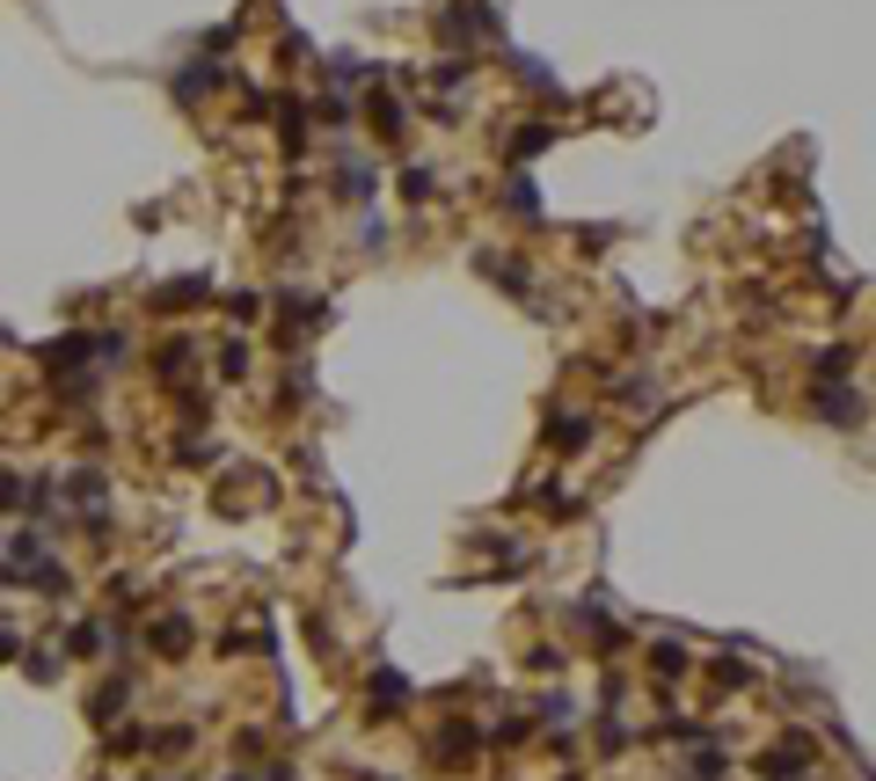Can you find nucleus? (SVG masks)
I'll return each mask as SVG.
<instances>
[{"label": "nucleus", "instance_id": "obj_1", "mask_svg": "<svg viewBox=\"0 0 876 781\" xmlns=\"http://www.w3.org/2000/svg\"><path fill=\"white\" fill-rule=\"evenodd\" d=\"M811 416L832 424V431H862V424H869V402H862L854 380H811Z\"/></svg>", "mask_w": 876, "mask_h": 781}, {"label": "nucleus", "instance_id": "obj_2", "mask_svg": "<svg viewBox=\"0 0 876 781\" xmlns=\"http://www.w3.org/2000/svg\"><path fill=\"white\" fill-rule=\"evenodd\" d=\"M438 37H446V45L497 37V0H438Z\"/></svg>", "mask_w": 876, "mask_h": 781}, {"label": "nucleus", "instance_id": "obj_3", "mask_svg": "<svg viewBox=\"0 0 876 781\" xmlns=\"http://www.w3.org/2000/svg\"><path fill=\"white\" fill-rule=\"evenodd\" d=\"M365 132H373V139H380V147H402V139H410V110H402V96H394L388 81H365Z\"/></svg>", "mask_w": 876, "mask_h": 781}, {"label": "nucleus", "instance_id": "obj_4", "mask_svg": "<svg viewBox=\"0 0 876 781\" xmlns=\"http://www.w3.org/2000/svg\"><path fill=\"white\" fill-rule=\"evenodd\" d=\"M329 197H343V205H373L380 197V169L365 161L358 147H337V169H329Z\"/></svg>", "mask_w": 876, "mask_h": 781}, {"label": "nucleus", "instance_id": "obj_5", "mask_svg": "<svg viewBox=\"0 0 876 781\" xmlns=\"http://www.w3.org/2000/svg\"><path fill=\"white\" fill-rule=\"evenodd\" d=\"M81 708H88V723H96V731H118L124 708H132V658H118V672H110V680H102Z\"/></svg>", "mask_w": 876, "mask_h": 781}, {"label": "nucleus", "instance_id": "obj_6", "mask_svg": "<svg viewBox=\"0 0 876 781\" xmlns=\"http://www.w3.org/2000/svg\"><path fill=\"white\" fill-rule=\"evenodd\" d=\"M475 753H483V731L467 723V716H446L431 731V759L438 767H475Z\"/></svg>", "mask_w": 876, "mask_h": 781}, {"label": "nucleus", "instance_id": "obj_7", "mask_svg": "<svg viewBox=\"0 0 876 781\" xmlns=\"http://www.w3.org/2000/svg\"><path fill=\"white\" fill-rule=\"evenodd\" d=\"M270 315L285 321V343H300L307 329H321V321H329V307H321V300L307 293V285H285V293L270 300Z\"/></svg>", "mask_w": 876, "mask_h": 781}, {"label": "nucleus", "instance_id": "obj_8", "mask_svg": "<svg viewBox=\"0 0 876 781\" xmlns=\"http://www.w3.org/2000/svg\"><path fill=\"white\" fill-rule=\"evenodd\" d=\"M59 497L73 504V518H88V512H102V497H110V475H102L96 461H81V467H66V475H59Z\"/></svg>", "mask_w": 876, "mask_h": 781}, {"label": "nucleus", "instance_id": "obj_9", "mask_svg": "<svg viewBox=\"0 0 876 781\" xmlns=\"http://www.w3.org/2000/svg\"><path fill=\"white\" fill-rule=\"evenodd\" d=\"M191 643H197L191 613H154V621H146V650H154V658H161V664L191 658Z\"/></svg>", "mask_w": 876, "mask_h": 781}, {"label": "nucleus", "instance_id": "obj_10", "mask_svg": "<svg viewBox=\"0 0 876 781\" xmlns=\"http://www.w3.org/2000/svg\"><path fill=\"white\" fill-rule=\"evenodd\" d=\"M191 366H197V343H191V337H161V343H154V358H146V373H154L161 388L191 380Z\"/></svg>", "mask_w": 876, "mask_h": 781}, {"label": "nucleus", "instance_id": "obj_11", "mask_svg": "<svg viewBox=\"0 0 876 781\" xmlns=\"http://www.w3.org/2000/svg\"><path fill=\"white\" fill-rule=\"evenodd\" d=\"M475 270H483V278H497L511 300H534V270L519 264V256H504V248H483V256H475Z\"/></svg>", "mask_w": 876, "mask_h": 781}, {"label": "nucleus", "instance_id": "obj_12", "mask_svg": "<svg viewBox=\"0 0 876 781\" xmlns=\"http://www.w3.org/2000/svg\"><path fill=\"white\" fill-rule=\"evenodd\" d=\"M497 212H511V220H534L540 212V191H534V175H497Z\"/></svg>", "mask_w": 876, "mask_h": 781}, {"label": "nucleus", "instance_id": "obj_13", "mask_svg": "<svg viewBox=\"0 0 876 781\" xmlns=\"http://www.w3.org/2000/svg\"><path fill=\"white\" fill-rule=\"evenodd\" d=\"M365 708H373V716H402V708H410V680H402V672H373V680H365Z\"/></svg>", "mask_w": 876, "mask_h": 781}, {"label": "nucleus", "instance_id": "obj_14", "mask_svg": "<svg viewBox=\"0 0 876 781\" xmlns=\"http://www.w3.org/2000/svg\"><path fill=\"white\" fill-rule=\"evenodd\" d=\"M548 446H556V453H584V446H592V416L556 410V416H548Z\"/></svg>", "mask_w": 876, "mask_h": 781}, {"label": "nucleus", "instance_id": "obj_15", "mask_svg": "<svg viewBox=\"0 0 876 781\" xmlns=\"http://www.w3.org/2000/svg\"><path fill=\"white\" fill-rule=\"evenodd\" d=\"M205 300H212V278H175V285L154 293V307H161V315H183V307H205Z\"/></svg>", "mask_w": 876, "mask_h": 781}, {"label": "nucleus", "instance_id": "obj_16", "mask_svg": "<svg viewBox=\"0 0 876 781\" xmlns=\"http://www.w3.org/2000/svg\"><path fill=\"white\" fill-rule=\"evenodd\" d=\"M854 358H862L854 343H818L811 351V380H854Z\"/></svg>", "mask_w": 876, "mask_h": 781}, {"label": "nucleus", "instance_id": "obj_17", "mask_svg": "<svg viewBox=\"0 0 876 781\" xmlns=\"http://www.w3.org/2000/svg\"><path fill=\"white\" fill-rule=\"evenodd\" d=\"M540 147H556V124H519V132H504V161H534Z\"/></svg>", "mask_w": 876, "mask_h": 781}, {"label": "nucleus", "instance_id": "obj_18", "mask_svg": "<svg viewBox=\"0 0 876 781\" xmlns=\"http://www.w3.org/2000/svg\"><path fill=\"white\" fill-rule=\"evenodd\" d=\"M650 672H657V680H686V672H694V650L672 643V635H657V643H650Z\"/></svg>", "mask_w": 876, "mask_h": 781}, {"label": "nucleus", "instance_id": "obj_19", "mask_svg": "<svg viewBox=\"0 0 876 781\" xmlns=\"http://www.w3.org/2000/svg\"><path fill=\"white\" fill-rule=\"evenodd\" d=\"M534 716L548 723V731H577V701H570L562 686H548V694H534Z\"/></svg>", "mask_w": 876, "mask_h": 781}, {"label": "nucleus", "instance_id": "obj_20", "mask_svg": "<svg viewBox=\"0 0 876 781\" xmlns=\"http://www.w3.org/2000/svg\"><path fill=\"white\" fill-rule=\"evenodd\" d=\"M307 124H315V118H307V102H278V147H285V154H300V147H307Z\"/></svg>", "mask_w": 876, "mask_h": 781}, {"label": "nucleus", "instance_id": "obj_21", "mask_svg": "<svg viewBox=\"0 0 876 781\" xmlns=\"http://www.w3.org/2000/svg\"><path fill=\"white\" fill-rule=\"evenodd\" d=\"M307 118H315L321 132H351V124H358V118H351V96H315V102H307Z\"/></svg>", "mask_w": 876, "mask_h": 781}, {"label": "nucleus", "instance_id": "obj_22", "mask_svg": "<svg viewBox=\"0 0 876 781\" xmlns=\"http://www.w3.org/2000/svg\"><path fill=\"white\" fill-rule=\"evenodd\" d=\"M629 737H635V731H629V716H621V708H599V753H607V759H613V753H629Z\"/></svg>", "mask_w": 876, "mask_h": 781}, {"label": "nucleus", "instance_id": "obj_23", "mask_svg": "<svg viewBox=\"0 0 876 781\" xmlns=\"http://www.w3.org/2000/svg\"><path fill=\"white\" fill-rule=\"evenodd\" d=\"M329 81H337V88H358V81H380V74L365 66L358 51H329Z\"/></svg>", "mask_w": 876, "mask_h": 781}, {"label": "nucleus", "instance_id": "obj_24", "mask_svg": "<svg viewBox=\"0 0 876 781\" xmlns=\"http://www.w3.org/2000/svg\"><path fill=\"white\" fill-rule=\"evenodd\" d=\"M511 74H519V88H534V96H562L556 74H548V66H534L526 51H511Z\"/></svg>", "mask_w": 876, "mask_h": 781}, {"label": "nucleus", "instance_id": "obj_25", "mask_svg": "<svg viewBox=\"0 0 876 781\" xmlns=\"http://www.w3.org/2000/svg\"><path fill=\"white\" fill-rule=\"evenodd\" d=\"M686 781H730V767H723V753H716V745H694V759H686Z\"/></svg>", "mask_w": 876, "mask_h": 781}, {"label": "nucleus", "instance_id": "obj_26", "mask_svg": "<svg viewBox=\"0 0 876 781\" xmlns=\"http://www.w3.org/2000/svg\"><path fill=\"white\" fill-rule=\"evenodd\" d=\"M394 191H402V205H431V197H438V175L431 169H402Z\"/></svg>", "mask_w": 876, "mask_h": 781}, {"label": "nucleus", "instance_id": "obj_27", "mask_svg": "<svg viewBox=\"0 0 876 781\" xmlns=\"http://www.w3.org/2000/svg\"><path fill=\"white\" fill-rule=\"evenodd\" d=\"M23 672H29L37 686H51L59 672H66V658H59V650H23Z\"/></svg>", "mask_w": 876, "mask_h": 781}, {"label": "nucleus", "instance_id": "obj_28", "mask_svg": "<svg viewBox=\"0 0 876 781\" xmlns=\"http://www.w3.org/2000/svg\"><path fill=\"white\" fill-rule=\"evenodd\" d=\"M358 248H388V220L373 205H358Z\"/></svg>", "mask_w": 876, "mask_h": 781}, {"label": "nucleus", "instance_id": "obj_29", "mask_svg": "<svg viewBox=\"0 0 876 781\" xmlns=\"http://www.w3.org/2000/svg\"><path fill=\"white\" fill-rule=\"evenodd\" d=\"M219 373H227V380H242V373H248V343H242V337L219 343Z\"/></svg>", "mask_w": 876, "mask_h": 781}, {"label": "nucleus", "instance_id": "obj_30", "mask_svg": "<svg viewBox=\"0 0 876 781\" xmlns=\"http://www.w3.org/2000/svg\"><path fill=\"white\" fill-rule=\"evenodd\" d=\"M526 731H534V716H504L489 737H497V745H526Z\"/></svg>", "mask_w": 876, "mask_h": 781}, {"label": "nucleus", "instance_id": "obj_31", "mask_svg": "<svg viewBox=\"0 0 876 781\" xmlns=\"http://www.w3.org/2000/svg\"><path fill=\"white\" fill-rule=\"evenodd\" d=\"M745 680H753V672H745L738 658H716V686H745Z\"/></svg>", "mask_w": 876, "mask_h": 781}, {"label": "nucleus", "instance_id": "obj_32", "mask_svg": "<svg viewBox=\"0 0 876 781\" xmlns=\"http://www.w3.org/2000/svg\"><path fill=\"white\" fill-rule=\"evenodd\" d=\"M256 307H264L256 293H234V300H227V315H234V321H256Z\"/></svg>", "mask_w": 876, "mask_h": 781}, {"label": "nucleus", "instance_id": "obj_33", "mask_svg": "<svg viewBox=\"0 0 876 781\" xmlns=\"http://www.w3.org/2000/svg\"><path fill=\"white\" fill-rule=\"evenodd\" d=\"M8 658H23V635H15V629H0V664H8Z\"/></svg>", "mask_w": 876, "mask_h": 781}, {"label": "nucleus", "instance_id": "obj_34", "mask_svg": "<svg viewBox=\"0 0 876 781\" xmlns=\"http://www.w3.org/2000/svg\"><path fill=\"white\" fill-rule=\"evenodd\" d=\"M264 781H292V767H270V774H264Z\"/></svg>", "mask_w": 876, "mask_h": 781}, {"label": "nucleus", "instance_id": "obj_35", "mask_svg": "<svg viewBox=\"0 0 876 781\" xmlns=\"http://www.w3.org/2000/svg\"><path fill=\"white\" fill-rule=\"evenodd\" d=\"M175 781H191V774H175Z\"/></svg>", "mask_w": 876, "mask_h": 781}]
</instances>
